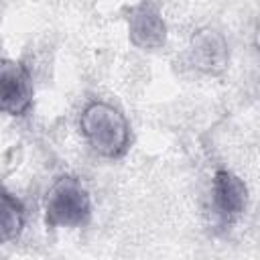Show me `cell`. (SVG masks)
<instances>
[{"instance_id": "obj_7", "label": "cell", "mask_w": 260, "mask_h": 260, "mask_svg": "<svg viewBox=\"0 0 260 260\" xmlns=\"http://www.w3.org/2000/svg\"><path fill=\"white\" fill-rule=\"evenodd\" d=\"M22 228H24L22 203L14 195L0 189V244L16 240Z\"/></svg>"}, {"instance_id": "obj_1", "label": "cell", "mask_w": 260, "mask_h": 260, "mask_svg": "<svg viewBox=\"0 0 260 260\" xmlns=\"http://www.w3.org/2000/svg\"><path fill=\"white\" fill-rule=\"evenodd\" d=\"M79 128L87 144L106 158H118L128 150L130 126L124 114L106 102H91L81 114Z\"/></svg>"}, {"instance_id": "obj_6", "label": "cell", "mask_w": 260, "mask_h": 260, "mask_svg": "<svg viewBox=\"0 0 260 260\" xmlns=\"http://www.w3.org/2000/svg\"><path fill=\"white\" fill-rule=\"evenodd\" d=\"M189 57L199 71L215 75L221 73L228 65V45L217 30L203 28L193 37Z\"/></svg>"}, {"instance_id": "obj_2", "label": "cell", "mask_w": 260, "mask_h": 260, "mask_svg": "<svg viewBox=\"0 0 260 260\" xmlns=\"http://www.w3.org/2000/svg\"><path fill=\"white\" fill-rule=\"evenodd\" d=\"M91 217V199L73 177L57 179L45 197V219L51 228H81Z\"/></svg>"}, {"instance_id": "obj_4", "label": "cell", "mask_w": 260, "mask_h": 260, "mask_svg": "<svg viewBox=\"0 0 260 260\" xmlns=\"http://www.w3.org/2000/svg\"><path fill=\"white\" fill-rule=\"evenodd\" d=\"M248 203V189L232 171L219 169L213 177V205L225 223L236 221Z\"/></svg>"}, {"instance_id": "obj_3", "label": "cell", "mask_w": 260, "mask_h": 260, "mask_svg": "<svg viewBox=\"0 0 260 260\" xmlns=\"http://www.w3.org/2000/svg\"><path fill=\"white\" fill-rule=\"evenodd\" d=\"M32 104L30 75L22 63L4 59L0 61V112L22 116Z\"/></svg>"}, {"instance_id": "obj_5", "label": "cell", "mask_w": 260, "mask_h": 260, "mask_svg": "<svg viewBox=\"0 0 260 260\" xmlns=\"http://www.w3.org/2000/svg\"><path fill=\"white\" fill-rule=\"evenodd\" d=\"M130 41L140 49H156L167 41L165 20L154 4H138L130 10L128 18Z\"/></svg>"}]
</instances>
